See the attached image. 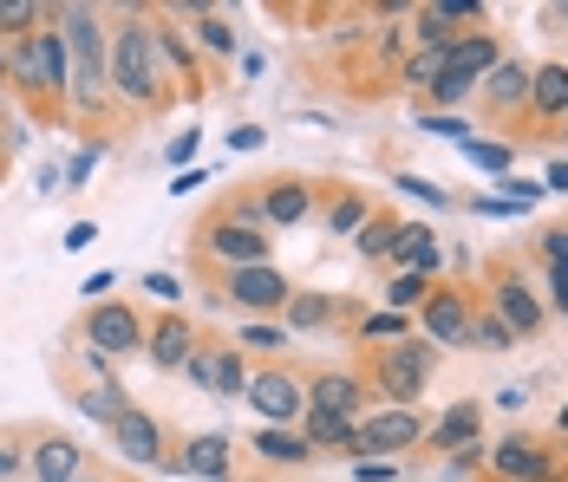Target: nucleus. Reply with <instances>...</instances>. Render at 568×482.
Returning <instances> with one entry per match:
<instances>
[{
    "label": "nucleus",
    "instance_id": "obj_1",
    "mask_svg": "<svg viewBox=\"0 0 568 482\" xmlns=\"http://www.w3.org/2000/svg\"><path fill=\"white\" fill-rule=\"evenodd\" d=\"M59 33H65V53H72V79H65L72 105L99 111L105 92H112V47H105V33H99V13H92V7H72V13L59 20Z\"/></svg>",
    "mask_w": 568,
    "mask_h": 482
},
{
    "label": "nucleus",
    "instance_id": "obj_2",
    "mask_svg": "<svg viewBox=\"0 0 568 482\" xmlns=\"http://www.w3.org/2000/svg\"><path fill=\"white\" fill-rule=\"evenodd\" d=\"M158 59H164V47H158V27H144V20H124L112 40V92L124 99V105H158Z\"/></svg>",
    "mask_w": 568,
    "mask_h": 482
},
{
    "label": "nucleus",
    "instance_id": "obj_3",
    "mask_svg": "<svg viewBox=\"0 0 568 482\" xmlns=\"http://www.w3.org/2000/svg\"><path fill=\"white\" fill-rule=\"evenodd\" d=\"M7 72L33 92V99H65V79H72V53H65V33L59 27H40L27 40H13L7 53Z\"/></svg>",
    "mask_w": 568,
    "mask_h": 482
},
{
    "label": "nucleus",
    "instance_id": "obj_4",
    "mask_svg": "<svg viewBox=\"0 0 568 482\" xmlns=\"http://www.w3.org/2000/svg\"><path fill=\"white\" fill-rule=\"evenodd\" d=\"M425 378H432V346H425V339H405V346H386L373 384H379V398H386L393 411H412L418 391H425Z\"/></svg>",
    "mask_w": 568,
    "mask_h": 482
},
{
    "label": "nucleus",
    "instance_id": "obj_5",
    "mask_svg": "<svg viewBox=\"0 0 568 482\" xmlns=\"http://www.w3.org/2000/svg\"><path fill=\"white\" fill-rule=\"evenodd\" d=\"M151 332L138 320V307H124V300H99L92 307V320H85V346L92 352H105V359H124V352H138Z\"/></svg>",
    "mask_w": 568,
    "mask_h": 482
},
{
    "label": "nucleus",
    "instance_id": "obj_6",
    "mask_svg": "<svg viewBox=\"0 0 568 482\" xmlns=\"http://www.w3.org/2000/svg\"><path fill=\"white\" fill-rule=\"evenodd\" d=\"M432 424L418 418V411H373V418H359V457H405L412 443H425Z\"/></svg>",
    "mask_w": 568,
    "mask_h": 482
},
{
    "label": "nucleus",
    "instance_id": "obj_7",
    "mask_svg": "<svg viewBox=\"0 0 568 482\" xmlns=\"http://www.w3.org/2000/svg\"><path fill=\"white\" fill-rule=\"evenodd\" d=\"M248 404H255V418H268V424H301V418H307V384L294 372H255L248 378Z\"/></svg>",
    "mask_w": 568,
    "mask_h": 482
},
{
    "label": "nucleus",
    "instance_id": "obj_8",
    "mask_svg": "<svg viewBox=\"0 0 568 482\" xmlns=\"http://www.w3.org/2000/svg\"><path fill=\"white\" fill-rule=\"evenodd\" d=\"M418 320H425V339H432V346H470L477 314H470V300H464L457 287H432V300L418 307Z\"/></svg>",
    "mask_w": 568,
    "mask_h": 482
},
{
    "label": "nucleus",
    "instance_id": "obj_9",
    "mask_svg": "<svg viewBox=\"0 0 568 482\" xmlns=\"http://www.w3.org/2000/svg\"><path fill=\"white\" fill-rule=\"evenodd\" d=\"M229 300L235 307H248V314H275V307H287L294 300V287H287V274L282 268H235L229 274Z\"/></svg>",
    "mask_w": 568,
    "mask_h": 482
},
{
    "label": "nucleus",
    "instance_id": "obj_10",
    "mask_svg": "<svg viewBox=\"0 0 568 482\" xmlns=\"http://www.w3.org/2000/svg\"><path fill=\"white\" fill-rule=\"evenodd\" d=\"M203 255H210V261H229V274L235 268H262V261H268V235H262V228L216 222V228L203 235Z\"/></svg>",
    "mask_w": 568,
    "mask_h": 482
},
{
    "label": "nucleus",
    "instance_id": "obj_11",
    "mask_svg": "<svg viewBox=\"0 0 568 482\" xmlns=\"http://www.w3.org/2000/svg\"><path fill=\"white\" fill-rule=\"evenodd\" d=\"M477 92H484V105L497 111V117H510L516 105H529V92H536V72H529L523 59L504 53L490 72H484V85H477Z\"/></svg>",
    "mask_w": 568,
    "mask_h": 482
},
{
    "label": "nucleus",
    "instance_id": "obj_12",
    "mask_svg": "<svg viewBox=\"0 0 568 482\" xmlns=\"http://www.w3.org/2000/svg\"><path fill=\"white\" fill-rule=\"evenodd\" d=\"M105 437H112V450L124 463H158V457H164V430H158L151 411H124Z\"/></svg>",
    "mask_w": 568,
    "mask_h": 482
},
{
    "label": "nucleus",
    "instance_id": "obj_13",
    "mask_svg": "<svg viewBox=\"0 0 568 482\" xmlns=\"http://www.w3.org/2000/svg\"><path fill=\"white\" fill-rule=\"evenodd\" d=\"M27 470L40 482H79L85 476V450H79L72 437H40V443L27 450Z\"/></svg>",
    "mask_w": 568,
    "mask_h": 482
},
{
    "label": "nucleus",
    "instance_id": "obj_14",
    "mask_svg": "<svg viewBox=\"0 0 568 482\" xmlns=\"http://www.w3.org/2000/svg\"><path fill=\"white\" fill-rule=\"evenodd\" d=\"M151 366H164V372H183L190 359H196V332H190V320L183 314H164V320L151 326Z\"/></svg>",
    "mask_w": 568,
    "mask_h": 482
},
{
    "label": "nucleus",
    "instance_id": "obj_15",
    "mask_svg": "<svg viewBox=\"0 0 568 482\" xmlns=\"http://www.w3.org/2000/svg\"><path fill=\"white\" fill-rule=\"evenodd\" d=\"M497 320L510 326L516 339H529V332L542 326V300L529 294V280H523V274H504V280H497Z\"/></svg>",
    "mask_w": 568,
    "mask_h": 482
},
{
    "label": "nucleus",
    "instance_id": "obj_16",
    "mask_svg": "<svg viewBox=\"0 0 568 482\" xmlns=\"http://www.w3.org/2000/svg\"><path fill=\"white\" fill-rule=\"evenodd\" d=\"M307 411H327V418H359V378L353 372H321L307 384Z\"/></svg>",
    "mask_w": 568,
    "mask_h": 482
},
{
    "label": "nucleus",
    "instance_id": "obj_17",
    "mask_svg": "<svg viewBox=\"0 0 568 482\" xmlns=\"http://www.w3.org/2000/svg\"><path fill=\"white\" fill-rule=\"evenodd\" d=\"M262 215H268V228H294V222L314 215V189H307L301 176H282V183L262 196Z\"/></svg>",
    "mask_w": 568,
    "mask_h": 482
},
{
    "label": "nucleus",
    "instance_id": "obj_18",
    "mask_svg": "<svg viewBox=\"0 0 568 482\" xmlns=\"http://www.w3.org/2000/svg\"><path fill=\"white\" fill-rule=\"evenodd\" d=\"M490 463H497V476H510V482H536L549 470L542 450H536V437H504V443L490 450Z\"/></svg>",
    "mask_w": 568,
    "mask_h": 482
},
{
    "label": "nucleus",
    "instance_id": "obj_19",
    "mask_svg": "<svg viewBox=\"0 0 568 482\" xmlns=\"http://www.w3.org/2000/svg\"><path fill=\"white\" fill-rule=\"evenodd\" d=\"M301 437L314 450H353L359 457V418H327V411H307L301 418Z\"/></svg>",
    "mask_w": 568,
    "mask_h": 482
},
{
    "label": "nucleus",
    "instance_id": "obj_20",
    "mask_svg": "<svg viewBox=\"0 0 568 482\" xmlns=\"http://www.w3.org/2000/svg\"><path fill=\"white\" fill-rule=\"evenodd\" d=\"M477 424H484V411H477V404H452V411L432 424V443H445V450L457 457V450H470V443H477Z\"/></svg>",
    "mask_w": 568,
    "mask_h": 482
},
{
    "label": "nucleus",
    "instance_id": "obj_21",
    "mask_svg": "<svg viewBox=\"0 0 568 482\" xmlns=\"http://www.w3.org/2000/svg\"><path fill=\"white\" fill-rule=\"evenodd\" d=\"M405 274H425L432 280V268H438V242H432V228H418V222H405V235H398V255H393Z\"/></svg>",
    "mask_w": 568,
    "mask_h": 482
},
{
    "label": "nucleus",
    "instance_id": "obj_22",
    "mask_svg": "<svg viewBox=\"0 0 568 482\" xmlns=\"http://www.w3.org/2000/svg\"><path fill=\"white\" fill-rule=\"evenodd\" d=\"M445 72H452V47H412V59L398 65V79H405V85H418V92H432Z\"/></svg>",
    "mask_w": 568,
    "mask_h": 482
},
{
    "label": "nucleus",
    "instance_id": "obj_23",
    "mask_svg": "<svg viewBox=\"0 0 568 482\" xmlns=\"http://www.w3.org/2000/svg\"><path fill=\"white\" fill-rule=\"evenodd\" d=\"M497 40H490V33H470V40H452V72H464V79H477V85H484V72H490V65H497Z\"/></svg>",
    "mask_w": 568,
    "mask_h": 482
},
{
    "label": "nucleus",
    "instance_id": "obj_24",
    "mask_svg": "<svg viewBox=\"0 0 568 482\" xmlns=\"http://www.w3.org/2000/svg\"><path fill=\"white\" fill-rule=\"evenodd\" d=\"M398 235H405V222H393V215H373L353 242H359V261H393L398 255Z\"/></svg>",
    "mask_w": 568,
    "mask_h": 482
},
{
    "label": "nucleus",
    "instance_id": "obj_25",
    "mask_svg": "<svg viewBox=\"0 0 568 482\" xmlns=\"http://www.w3.org/2000/svg\"><path fill=\"white\" fill-rule=\"evenodd\" d=\"M529 105H536V117H568V65H542L536 72Z\"/></svg>",
    "mask_w": 568,
    "mask_h": 482
},
{
    "label": "nucleus",
    "instance_id": "obj_26",
    "mask_svg": "<svg viewBox=\"0 0 568 482\" xmlns=\"http://www.w3.org/2000/svg\"><path fill=\"white\" fill-rule=\"evenodd\" d=\"M79 411H85V418H99V424L112 430L118 418L131 411V404H124V384H112V378H99V384H85V391H79Z\"/></svg>",
    "mask_w": 568,
    "mask_h": 482
},
{
    "label": "nucleus",
    "instance_id": "obj_27",
    "mask_svg": "<svg viewBox=\"0 0 568 482\" xmlns=\"http://www.w3.org/2000/svg\"><path fill=\"white\" fill-rule=\"evenodd\" d=\"M255 457H268V463H307V457H314V443H307V437H294L287 424H268L262 437H255Z\"/></svg>",
    "mask_w": 568,
    "mask_h": 482
},
{
    "label": "nucleus",
    "instance_id": "obj_28",
    "mask_svg": "<svg viewBox=\"0 0 568 482\" xmlns=\"http://www.w3.org/2000/svg\"><path fill=\"white\" fill-rule=\"evenodd\" d=\"M183 470H196V476H229V443L223 437H190Z\"/></svg>",
    "mask_w": 568,
    "mask_h": 482
},
{
    "label": "nucleus",
    "instance_id": "obj_29",
    "mask_svg": "<svg viewBox=\"0 0 568 482\" xmlns=\"http://www.w3.org/2000/svg\"><path fill=\"white\" fill-rule=\"evenodd\" d=\"M40 7L33 0H0V33H13V40H27V33H40Z\"/></svg>",
    "mask_w": 568,
    "mask_h": 482
},
{
    "label": "nucleus",
    "instance_id": "obj_30",
    "mask_svg": "<svg viewBox=\"0 0 568 482\" xmlns=\"http://www.w3.org/2000/svg\"><path fill=\"white\" fill-rule=\"evenodd\" d=\"M432 300V280L425 274H398L393 287H386V314H398V307H425Z\"/></svg>",
    "mask_w": 568,
    "mask_h": 482
},
{
    "label": "nucleus",
    "instance_id": "obj_31",
    "mask_svg": "<svg viewBox=\"0 0 568 482\" xmlns=\"http://www.w3.org/2000/svg\"><path fill=\"white\" fill-rule=\"evenodd\" d=\"M287 320L301 326V332H307V326H327L334 320V300H321V294H294V300H287Z\"/></svg>",
    "mask_w": 568,
    "mask_h": 482
},
{
    "label": "nucleus",
    "instance_id": "obj_32",
    "mask_svg": "<svg viewBox=\"0 0 568 482\" xmlns=\"http://www.w3.org/2000/svg\"><path fill=\"white\" fill-rule=\"evenodd\" d=\"M470 346H484V352H504V346H516V332L497 314H477V326H470Z\"/></svg>",
    "mask_w": 568,
    "mask_h": 482
},
{
    "label": "nucleus",
    "instance_id": "obj_33",
    "mask_svg": "<svg viewBox=\"0 0 568 482\" xmlns=\"http://www.w3.org/2000/svg\"><path fill=\"white\" fill-rule=\"evenodd\" d=\"M216 222H235V228H268V215H262V196H229Z\"/></svg>",
    "mask_w": 568,
    "mask_h": 482
},
{
    "label": "nucleus",
    "instance_id": "obj_34",
    "mask_svg": "<svg viewBox=\"0 0 568 482\" xmlns=\"http://www.w3.org/2000/svg\"><path fill=\"white\" fill-rule=\"evenodd\" d=\"M327 222H334V235H353V228H366V222H373V209H366V196H341Z\"/></svg>",
    "mask_w": 568,
    "mask_h": 482
},
{
    "label": "nucleus",
    "instance_id": "obj_35",
    "mask_svg": "<svg viewBox=\"0 0 568 482\" xmlns=\"http://www.w3.org/2000/svg\"><path fill=\"white\" fill-rule=\"evenodd\" d=\"M477 92V79H464V72H445L438 85H432V105H464Z\"/></svg>",
    "mask_w": 568,
    "mask_h": 482
},
{
    "label": "nucleus",
    "instance_id": "obj_36",
    "mask_svg": "<svg viewBox=\"0 0 568 482\" xmlns=\"http://www.w3.org/2000/svg\"><path fill=\"white\" fill-rule=\"evenodd\" d=\"M242 346H255V352H282L287 332H282V326H268V320H248V326H242Z\"/></svg>",
    "mask_w": 568,
    "mask_h": 482
},
{
    "label": "nucleus",
    "instance_id": "obj_37",
    "mask_svg": "<svg viewBox=\"0 0 568 482\" xmlns=\"http://www.w3.org/2000/svg\"><path fill=\"white\" fill-rule=\"evenodd\" d=\"M183 372L196 378V384H203V391H216V378H223V352H210V346H196V359H190V366H183Z\"/></svg>",
    "mask_w": 568,
    "mask_h": 482
},
{
    "label": "nucleus",
    "instance_id": "obj_38",
    "mask_svg": "<svg viewBox=\"0 0 568 482\" xmlns=\"http://www.w3.org/2000/svg\"><path fill=\"white\" fill-rule=\"evenodd\" d=\"M464 157L477 163V170H497V176H510V151H504V144H464Z\"/></svg>",
    "mask_w": 568,
    "mask_h": 482
},
{
    "label": "nucleus",
    "instance_id": "obj_39",
    "mask_svg": "<svg viewBox=\"0 0 568 482\" xmlns=\"http://www.w3.org/2000/svg\"><path fill=\"white\" fill-rule=\"evenodd\" d=\"M196 20H203V27H196V40H203V47H216V53H229V47H235V33H229L223 13H196Z\"/></svg>",
    "mask_w": 568,
    "mask_h": 482
},
{
    "label": "nucleus",
    "instance_id": "obj_40",
    "mask_svg": "<svg viewBox=\"0 0 568 482\" xmlns=\"http://www.w3.org/2000/svg\"><path fill=\"white\" fill-rule=\"evenodd\" d=\"M20 470H27V450L13 437H0V476H20Z\"/></svg>",
    "mask_w": 568,
    "mask_h": 482
},
{
    "label": "nucleus",
    "instance_id": "obj_41",
    "mask_svg": "<svg viewBox=\"0 0 568 482\" xmlns=\"http://www.w3.org/2000/svg\"><path fill=\"white\" fill-rule=\"evenodd\" d=\"M366 332H373V339H398V332H405V320H398V314H373V320H366Z\"/></svg>",
    "mask_w": 568,
    "mask_h": 482
},
{
    "label": "nucleus",
    "instance_id": "obj_42",
    "mask_svg": "<svg viewBox=\"0 0 568 482\" xmlns=\"http://www.w3.org/2000/svg\"><path fill=\"white\" fill-rule=\"evenodd\" d=\"M549 307L568 314V268H549Z\"/></svg>",
    "mask_w": 568,
    "mask_h": 482
},
{
    "label": "nucleus",
    "instance_id": "obj_43",
    "mask_svg": "<svg viewBox=\"0 0 568 482\" xmlns=\"http://www.w3.org/2000/svg\"><path fill=\"white\" fill-rule=\"evenodd\" d=\"M359 482H393V463L386 457H359Z\"/></svg>",
    "mask_w": 568,
    "mask_h": 482
},
{
    "label": "nucleus",
    "instance_id": "obj_44",
    "mask_svg": "<svg viewBox=\"0 0 568 482\" xmlns=\"http://www.w3.org/2000/svg\"><path fill=\"white\" fill-rule=\"evenodd\" d=\"M542 248H549V268H568V228H549Z\"/></svg>",
    "mask_w": 568,
    "mask_h": 482
},
{
    "label": "nucleus",
    "instance_id": "obj_45",
    "mask_svg": "<svg viewBox=\"0 0 568 482\" xmlns=\"http://www.w3.org/2000/svg\"><path fill=\"white\" fill-rule=\"evenodd\" d=\"M144 287H151V294H158V300H176V294H183V287H176V274H151V280H144Z\"/></svg>",
    "mask_w": 568,
    "mask_h": 482
},
{
    "label": "nucleus",
    "instance_id": "obj_46",
    "mask_svg": "<svg viewBox=\"0 0 568 482\" xmlns=\"http://www.w3.org/2000/svg\"><path fill=\"white\" fill-rule=\"evenodd\" d=\"M92 235H99V228H92V222H72V228H65V248H85V242H92Z\"/></svg>",
    "mask_w": 568,
    "mask_h": 482
},
{
    "label": "nucleus",
    "instance_id": "obj_47",
    "mask_svg": "<svg viewBox=\"0 0 568 482\" xmlns=\"http://www.w3.org/2000/svg\"><path fill=\"white\" fill-rule=\"evenodd\" d=\"M549 189H562L568 196V163H549Z\"/></svg>",
    "mask_w": 568,
    "mask_h": 482
},
{
    "label": "nucleus",
    "instance_id": "obj_48",
    "mask_svg": "<svg viewBox=\"0 0 568 482\" xmlns=\"http://www.w3.org/2000/svg\"><path fill=\"white\" fill-rule=\"evenodd\" d=\"M556 430H568V404H562V418H556Z\"/></svg>",
    "mask_w": 568,
    "mask_h": 482
},
{
    "label": "nucleus",
    "instance_id": "obj_49",
    "mask_svg": "<svg viewBox=\"0 0 568 482\" xmlns=\"http://www.w3.org/2000/svg\"><path fill=\"white\" fill-rule=\"evenodd\" d=\"M79 482H112V476H79Z\"/></svg>",
    "mask_w": 568,
    "mask_h": 482
},
{
    "label": "nucleus",
    "instance_id": "obj_50",
    "mask_svg": "<svg viewBox=\"0 0 568 482\" xmlns=\"http://www.w3.org/2000/svg\"><path fill=\"white\" fill-rule=\"evenodd\" d=\"M0 72H7V47H0Z\"/></svg>",
    "mask_w": 568,
    "mask_h": 482
}]
</instances>
